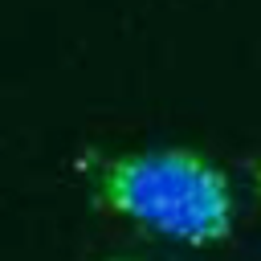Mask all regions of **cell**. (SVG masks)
I'll return each instance as SVG.
<instances>
[{"label": "cell", "instance_id": "2", "mask_svg": "<svg viewBox=\"0 0 261 261\" xmlns=\"http://www.w3.org/2000/svg\"><path fill=\"white\" fill-rule=\"evenodd\" d=\"M253 188H257V196H261V159L253 163Z\"/></svg>", "mask_w": 261, "mask_h": 261}, {"label": "cell", "instance_id": "1", "mask_svg": "<svg viewBox=\"0 0 261 261\" xmlns=\"http://www.w3.org/2000/svg\"><path fill=\"white\" fill-rule=\"evenodd\" d=\"M98 200L110 212L184 245H220L237 220L228 175L212 159L179 147L106 159L98 171Z\"/></svg>", "mask_w": 261, "mask_h": 261}, {"label": "cell", "instance_id": "3", "mask_svg": "<svg viewBox=\"0 0 261 261\" xmlns=\"http://www.w3.org/2000/svg\"><path fill=\"white\" fill-rule=\"evenodd\" d=\"M114 261H135V257H114Z\"/></svg>", "mask_w": 261, "mask_h": 261}]
</instances>
